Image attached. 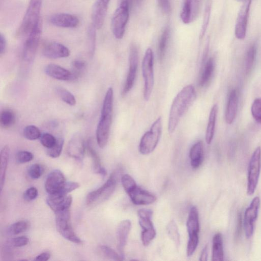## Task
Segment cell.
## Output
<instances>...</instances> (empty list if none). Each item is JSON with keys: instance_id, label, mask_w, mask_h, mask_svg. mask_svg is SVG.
<instances>
[{"instance_id": "obj_1", "label": "cell", "mask_w": 261, "mask_h": 261, "mask_svg": "<svg viewBox=\"0 0 261 261\" xmlns=\"http://www.w3.org/2000/svg\"><path fill=\"white\" fill-rule=\"evenodd\" d=\"M196 97L193 85H187L179 93L173 100L169 115L168 131L169 133L175 131L180 121Z\"/></svg>"}, {"instance_id": "obj_2", "label": "cell", "mask_w": 261, "mask_h": 261, "mask_svg": "<svg viewBox=\"0 0 261 261\" xmlns=\"http://www.w3.org/2000/svg\"><path fill=\"white\" fill-rule=\"evenodd\" d=\"M113 90L110 88L104 98L101 118L98 123L96 138L98 145L101 149L105 148L108 142L112 122L113 110Z\"/></svg>"}, {"instance_id": "obj_3", "label": "cell", "mask_w": 261, "mask_h": 261, "mask_svg": "<svg viewBox=\"0 0 261 261\" xmlns=\"http://www.w3.org/2000/svg\"><path fill=\"white\" fill-rule=\"evenodd\" d=\"M131 0H119L111 21V29L115 38L123 39L128 23Z\"/></svg>"}, {"instance_id": "obj_4", "label": "cell", "mask_w": 261, "mask_h": 261, "mask_svg": "<svg viewBox=\"0 0 261 261\" xmlns=\"http://www.w3.org/2000/svg\"><path fill=\"white\" fill-rule=\"evenodd\" d=\"M43 0H30L22 22L17 30L19 36H26L41 20V11Z\"/></svg>"}, {"instance_id": "obj_5", "label": "cell", "mask_w": 261, "mask_h": 261, "mask_svg": "<svg viewBox=\"0 0 261 261\" xmlns=\"http://www.w3.org/2000/svg\"><path fill=\"white\" fill-rule=\"evenodd\" d=\"M189 239L187 255L190 257L195 253L199 243L200 221L198 209L194 206L190 209L186 223Z\"/></svg>"}, {"instance_id": "obj_6", "label": "cell", "mask_w": 261, "mask_h": 261, "mask_svg": "<svg viewBox=\"0 0 261 261\" xmlns=\"http://www.w3.org/2000/svg\"><path fill=\"white\" fill-rule=\"evenodd\" d=\"M162 117L157 119L150 131L142 137L139 146V151L144 155L152 153L157 146L162 134Z\"/></svg>"}, {"instance_id": "obj_7", "label": "cell", "mask_w": 261, "mask_h": 261, "mask_svg": "<svg viewBox=\"0 0 261 261\" xmlns=\"http://www.w3.org/2000/svg\"><path fill=\"white\" fill-rule=\"evenodd\" d=\"M55 214L56 228L60 235L69 241L76 244L81 243L82 241L72 227L70 208L56 212Z\"/></svg>"}, {"instance_id": "obj_8", "label": "cell", "mask_w": 261, "mask_h": 261, "mask_svg": "<svg viewBox=\"0 0 261 261\" xmlns=\"http://www.w3.org/2000/svg\"><path fill=\"white\" fill-rule=\"evenodd\" d=\"M116 186V173H113L105 184L87 196L86 204L89 206H95L106 201L113 194Z\"/></svg>"}, {"instance_id": "obj_9", "label": "cell", "mask_w": 261, "mask_h": 261, "mask_svg": "<svg viewBox=\"0 0 261 261\" xmlns=\"http://www.w3.org/2000/svg\"><path fill=\"white\" fill-rule=\"evenodd\" d=\"M42 33V20L35 26L28 35L25 42L23 51V60L27 62H32L36 57L40 42Z\"/></svg>"}, {"instance_id": "obj_10", "label": "cell", "mask_w": 261, "mask_h": 261, "mask_svg": "<svg viewBox=\"0 0 261 261\" xmlns=\"http://www.w3.org/2000/svg\"><path fill=\"white\" fill-rule=\"evenodd\" d=\"M142 70L145 82L144 97L146 101H149L154 84V54L151 48H148L146 52L142 63Z\"/></svg>"}, {"instance_id": "obj_11", "label": "cell", "mask_w": 261, "mask_h": 261, "mask_svg": "<svg viewBox=\"0 0 261 261\" xmlns=\"http://www.w3.org/2000/svg\"><path fill=\"white\" fill-rule=\"evenodd\" d=\"M261 170V148L258 147L254 152L250 161L247 193L253 195L257 189Z\"/></svg>"}, {"instance_id": "obj_12", "label": "cell", "mask_w": 261, "mask_h": 261, "mask_svg": "<svg viewBox=\"0 0 261 261\" xmlns=\"http://www.w3.org/2000/svg\"><path fill=\"white\" fill-rule=\"evenodd\" d=\"M139 223L142 229V241L144 246L147 247L153 241L156 236L152 218L153 212L150 209H142L138 211Z\"/></svg>"}, {"instance_id": "obj_13", "label": "cell", "mask_w": 261, "mask_h": 261, "mask_svg": "<svg viewBox=\"0 0 261 261\" xmlns=\"http://www.w3.org/2000/svg\"><path fill=\"white\" fill-rule=\"evenodd\" d=\"M138 65V51L136 46L132 45L130 49L129 70L123 88L122 95L126 96L133 88L135 82Z\"/></svg>"}, {"instance_id": "obj_14", "label": "cell", "mask_w": 261, "mask_h": 261, "mask_svg": "<svg viewBox=\"0 0 261 261\" xmlns=\"http://www.w3.org/2000/svg\"><path fill=\"white\" fill-rule=\"evenodd\" d=\"M260 207V199L258 197L254 198L250 205L247 209L244 218V228L248 238L253 235L255 225Z\"/></svg>"}, {"instance_id": "obj_15", "label": "cell", "mask_w": 261, "mask_h": 261, "mask_svg": "<svg viewBox=\"0 0 261 261\" xmlns=\"http://www.w3.org/2000/svg\"><path fill=\"white\" fill-rule=\"evenodd\" d=\"M251 4L252 0H247L239 12L235 30V36L238 40L246 38Z\"/></svg>"}, {"instance_id": "obj_16", "label": "cell", "mask_w": 261, "mask_h": 261, "mask_svg": "<svg viewBox=\"0 0 261 261\" xmlns=\"http://www.w3.org/2000/svg\"><path fill=\"white\" fill-rule=\"evenodd\" d=\"M201 0H184L180 17L185 24L193 23L198 17Z\"/></svg>"}, {"instance_id": "obj_17", "label": "cell", "mask_w": 261, "mask_h": 261, "mask_svg": "<svg viewBox=\"0 0 261 261\" xmlns=\"http://www.w3.org/2000/svg\"><path fill=\"white\" fill-rule=\"evenodd\" d=\"M63 173L59 170H54L49 174L45 182V189L49 195L59 192L66 183Z\"/></svg>"}, {"instance_id": "obj_18", "label": "cell", "mask_w": 261, "mask_h": 261, "mask_svg": "<svg viewBox=\"0 0 261 261\" xmlns=\"http://www.w3.org/2000/svg\"><path fill=\"white\" fill-rule=\"evenodd\" d=\"M132 228V223L129 220H124L118 224L116 231L117 250L120 255L124 259L125 248Z\"/></svg>"}, {"instance_id": "obj_19", "label": "cell", "mask_w": 261, "mask_h": 261, "mask_svg": "<svg viewBox=\"0 0 261 261\" xmlns=\"http://www.w3.org/2000/svg\"><path fill=\"white\" fill-rule=\"evenodd\" d=\"M110 0H97L92 11L93 25L100 29L106 18Z\"/></svg>"}, {"instance_id": "obj_20", "label": "cell", "mask_w": 261, "mask_h": 261, "mask_svg": "<svg viewBox=\"0 0 261 261\" xmlns=\"http://www.w3.org/2000/svg\"><path fill=\"white\" fill-rule=\"evenodd\" d=\"M43 54L50 59L63 58L70 55V51L61 44L51 42L45 46L43 50Z\"/></svg>"}, {"instance_id": "obj_21", "label": "cell", "mask_w": 261, "mask_h": 261, "mask_svg": "<svg viewBox=\"0 0 261 261\" xmlns=\"http://www.w3.org/2000/svg\"><path fill=\"white\" fill-rule=\"evenodd\" d=\"M73 199L70 196H64L60 193L49 195L47 203L55 213L70 208Z\"/></svg>"}, {"instance_id": "obj_22", "label": "cell", "mask_w": 261, "mask_h": 261, "mask_svg": "<svg viewBox=\"0 0 261 261\" xmlns=\"http://www.w3.org/2000/svg\"><path fill=\"white\" fill-rule=\"evenodd\" d=\"M49 22L55 26L65 28H74L79 24V20L76 16L64 13L51 15Z\"/></svg>"}, {"instance_id": "obj_23", "label": "cell", "mask_w": 261, "mask_h": 261, "mask_svg": "<svg viewBox=\"0 0 261 261\" xmlns=\"http://www.w3.org/2000/svg\"><path fill=\"white\" fill-rule=\"evenodd\" d=\"M132 203L139 206L151 205L155 202L156 197L137 185L127 194Z\"/></svg>"}, {"instance_id": "obj_24", "label": "cell", "mask_w": 261, "mask_h": 261, "mask_svg": "<svg viewBox=\"0 0 261 261\" xmlns=\"http://www.w3.org/2000/svg\"><path fill=\"white\" fill-rule=\"evenodd\" d=\"M86 148L82 137L80 134H76L69 142L67 152L72 158L81 161L84 157Z\"/></svg>"}, {"instance_id": "obj_25", "label": "cell", "mask_w": 261, "mask_h": 261, "mask_svg": "<svg viewBox=\"0 0 261 261\" xmlns=\"http://www.w3.org/2000/svg\"><path fill=\"white\" fill-rule=\"evenodd\" d=\"M46 74L49 77L61 81L74 80L72 72L55 64L48 65L45 69Z\"/></svg>"}, {"instance_id": "obj_26", "label": "cell", "mask_w": 261, "mask_h": 261, "mask_svg": "<svg viewBox=\"0 0 261 261\" xmlns=\"http://www.w3.org/2000/svg\"><path fill=\"white\" fill-rule=\"evenodd\" d=\"M238 98L236 90L231 92L228 99L227 109H226L225 119L228 124L233 123L237 112Z\"/></svg>"}, {"instance_id": "obj_27", "label": "cell", "mask_w": 261, "mask_h": 261, "mask_svg": "<svg viewBox=\"0 0 261 261\" xmlns=\"http://www.w3.org/2000/svg\"><path fill=\"white\" fill-rule=\"evenodd\" d=\"M189 158L191 167L194 169L200 167L204 160V146L202 142H197L191 148Z\"/></svg>"}, {"instance_id": "obj_28", "label": "cell", "mask_w": 261, "mask_h": 261, "mask_svg": "<svg viewBox=\"0 0 261 261\" xmlns=\"http://www.w3.org/2000/svg\"><path fill=\"white\" fill-rule=\"evenodd\" d=\"M10 156V148L4 146L1 152V165H0V191L3 190L6 179V172Z\"/></svg>"}, {"instance_id": "obj_29", "label": "cell", "mask_w": 261, "mask_h": 261, "mask_svg": "<svg viewBox=\"0 0 261 261\" xmlns=\"http://www.w3.org/2000/svg\"><path fill=\"white\" fill-rule=\"evenodd\" d=\"M218 112V106L214 105L210 111L206 133V141L208 145H210L214 137L216 118Z\"/></svg>"}, {"instance_id": "obj_30", "label": "cell", "mask_w": 261, "mask_h": 261, "mask_svg": "<svg viewBox=\"0 0 261 261\" xmlns=\"http://www.w3.org/2000/svg\"><path fill=\"white\" fill-rule=\"evenodd\" d=\"M213 261H222L224 260L223 238L222 234L216 233L213 238L212 257Z\"/></svg>"}, {"instance_id": "obj_31", "label": "cell", "mask_w": 261, "mask_h": 261, "mask_svg": "<svg viewBox=\"0 0 261 261\" xmlns=\"http://www.w3.org/2000/svg\"><path fill=\"white\" fill-rule=\"evenodd\" d=\"M215 67L213 58H210L206 63L200 80V85L201 87L206 86L212 78Z\"/></svg>"}, {"instance_id": "obj_32", "label": "cell", "mask_w": 261, "mask_h": 261, "mask_svg": "<svg viewBox=\"0 0 261 261\" xmlns=\"http://www.w3.org/2000/svg\"><path fill=\"white\" fill-rule=\"evenodd\" d=\"M86 148L91 156L95 171L100 174L102 176L105 177L107 175V171L105 168L101 165L100 157L96 150L91 146L89 142L86 144Z\"/></svg>"}, {"instance_id": "obj_33", "label": "cell", "mask_w": 261, "mask_h": 261, "mask_svg": "<svg viewBox=\"0 0 261 261\" xmlns=\"http://www.w3.org/2000/svg\"><path fill=\"white\" fill-rule=\"evenodd\" d=\"M170 29L166 27L163 30L159 40L158 54L159 60L162 62L165 57L169 39Z\"/></svg>"}, {"instance_id": "obj_34", "label": "cell", "mask_w": 261, "mask_h": 261, "mask_svg": "<svg viewBox=\"0 0 261 261\" xmlns=\"http://www.w3.org/2000/svg\"><path fill=\"white\" fill-rule=\"evenodd\" d=\"M15 122V116L10 109L3 110L0 115V124L2 128L8 129L12 126Z\"/></svg>"}, {"instance_id": "obj_35", "label": "cell", "mask_w": 261, "mask_h": 261, "mask_svg": "<svg viewBox=\"0 0 261 261\" xmlns=\"http://www.w3.org/2000/svg\"><path fill=\"white\" fill-rule=\"evenodd\" d=\"M168 235L172 241L175 243L178 249L180 246V235L177 223L174 220H171L167 226Z\"/></svg>"}, {"instance_id": "obj_36", "label": "cell", "mask_w": 261, "mask_h": 261, "mask_svg": "<svg viewBox=\"0 0 261 261\" xmlns=\"http://www.w3.org/2000/svg\"><path fill=\"white\" fill-rule=\"evenodd\" d=\"M55 93L58 97L67 105L74 106L77 101L75 96L66 89L58 87L55 90Z\"/></svg>"}, {"instance_id": "obj_37", "label": "cell", "mask_w": 261, "mask_h": 261, "mask_svg": "<svg viewBox=\"0 0 261 261\" xmlns=\"http://www.w3.org/2000/svg\"><path fill=\"white\" fill-rule=\"evenodd\" d=\"M23 135L28 140L36 141L40 138L42 134L39 128L34 125H29L24 128Z\"/></svg>"}, {"instance_id": "obj_38", "label": "cell", "mask_w": 261, "mask_h": 261, "mask_svg": "<svg viewBox=\"0 0 261 261\" xmlns=\"http://www.w3.org/2000/svg\"><path fill=\"white\" fill-rule=\"evenodd\" d=\"M64 142V139L62 137L57 139L55 145L53 147L48 149V155L52 158H58L62 153Z\"/></svg>"}, {"instance_id": "obj_39", "label": "cell", "mask_w": 261, "mask_h": 261, "mask_svg": "<svg viewBox=\"0 0 261 261\" xmlns=\"http://www.w3.org/2000/svg\"><path fill=\"white\" fill-rule=\"evenodd\" d=\"M28 223L26 221H17L10 226L8 233L11 235H16L25 232L28 228Z\"/></svg>"}, {"instance_id": "obj_40", "label": "cell", "mask_w": 261, "mask_h": 261, "mask_svg": "<svg viewBox=\"0 0 261 261\" xmlns=\"http://www.w3.org/2000/svg\"><path fill=\"white\" fill-rule=\"evenodd\" d=\"M257 49L255 45H252L249 49L246 61V71L248 73L251 71L256 56Z\"/></svg>"}, {"instance_id": "obj_41", "label": "cell", "mask_w": 261, "mask_h": 261, "mask_svg": "<svg viewBox=\"0 0 261 261\" xmlns=\"http://www.w3.org/2000/svg\"><path fill=\"white\" fill-rule=\"evenodd\" d=\"M100 249L103 255L108 259L115 261L124 260L120 254H118L114 250L108 246H102L100 247Z\"/></svg>"}, {"instance_id": "obj_42", "label": "cell", "mask_w": 261, "mask_h": 261, "mask_svg": "<svg viewBox=\"0 0 261 261\" xmlns=\"http://www.w3.org/2000/svg\"><path fill=\"white\" fill-rule=\"evenodd\" d=\"M251 112L257 122L261 124V98H258L254 101Z\"/></svg>"}, {"instance_id": "obj_43", "label": "cell", "mask_w": 261, "mask_h": 261, "mask_svg": "<svg viewBox=\"0 0 261 261\" xmlns=\"http://www.w3.org/2000/svg\"><path fill=\"white\" fill-rule=\"evenodd\" d=\"M42 145L47 149L53 147L57 142V138L49 133H44L40 137Z\"/></svg>"}, {"instance_id": "obj_44", "label": "cell", "mask_w": 261, "mask_h": 261, "mask_svg": "<svg viewBox=\"0 0 261 261\" xmlns=\"http://www.w3.org/2000/svg\"><path fill=\"white\" fill-rule=\"evenodd\" d=\"M211 14V7L209 5L207 6L205 9L203 22L200 31V39H202L205 36V34L209 23Z\"/></svg>"}, {"instance_id": "obj_45", "label": "cell", "mask_w": 261, "mask_h": 261, "mask_svg": "<svg viewBox=\"0 0 261 261\" xmlns=\"http://www.w3.org/2000/svg\"><path fill=\"white\" fill-rule=\"evenodd\" d=\"M44 171V168L41 164H34L29 168L28 174L31 178L36 180L42 176Z\"/></svg>"}, {"instance_id": "obj_46", "label": "cell", "mask_w": 261, "mask_h": 261, "mask_svg": "<svg viewBox=\"0 0 261 261\" xmlns=\"http://www.w3.org/2000/svg\"><path fill=\"white\" fill-rule=\"evenodd\" d=\"M72 66L73 72H72L74 80H76L85 70L86 66V63L81 60H75L73 62Z\"/></svg>"}, {"instance_id": "obj_47", "label": "cell", "mask_w": 261, "mask_h": 261, "mask_svg": "<svg viewBox=\"0 0 261 261\" xmlns=\"http://www.w3.org/2000/svg\"><path fill=\"white\" fill-rule=\"evenodd\" d=\"M121 182L127 194L137 185L134 179L127 174L121 177Z\"/></svg>"}, {"instance_id": "obj_48", "label": "cell", "mask_w": 261, "mask_h": 261, "mask_svg": "<svg viewBox=\"0 0 261 261\" xmlns=\"http://www.w3.org/2000/svg\"><path fill=\"white\" fill-rule=\"evenodd\" d=\"M96 28L92 25L89 30V41L90 45V53L91 56H93L96 45Z\"/></svg>"}, {"instance_id": "obj_49", "label": "cell", "mask_w": 261, "mask_h": 261, "mask_svg": "<svg viewBox=\"0 0 261 261\" xmlns=\"http://www.w3.org/2000/svg\"><path fill=\"white\" fill-rule=\"evenodd\" d=\"M29 239L25 236L16 237L8 242L9 246L13 248H21L28 245Z\"/></svg>"}, {"instance_id": "obj_50", "label": "cell", "mask_w": 261, "mask_h": 261, "mask_svg": "<svg viewBox=\"0 0 261 261\" xmlns=\"http://www.w3.org/2000/svg\"><path fill=\"white\" fill-rule=\"evenodd\" d=\"M34 158L33 155L28 151H20L16 155L17 161L20 163H26L31 161Z\"/></svg>"}, {"instance_id": "obj_51", "label": "cell", "mask_w": 261, "mask_h": 261, "mask_svg": "<svg viewBox=\"0 0 261 261\" xmlns=\"http://www.w3.org/2000/svg\"><path fill=\"white\" fill-rule=\"evenodd\" d=\"M79 187V184L77 182H66L63 188L58 193L64 196H67L69 193L78 189Z\"/></svg>"}, {"instance_id": "obj_52", "label": "cell", "mask_w": 261, "mask_h": 261, "mask_svg": "<svg viewBox=\"0 0 261 261\" xmlns=\"http://www.w3.org/2000/svg\"><path fill=\"white\" fill-rule=\"evenodd\" d=\"M38 196V190L36 187L28 188L24 194V198L28 201L36 200Z\"/></svg>"}, {"instance_id": "obj_53", "label": "cell", "mask_w": 261, "mask_h": 261, "mask_svg": "<svg viewBox=\"0 0 261 261\" xmlns=\"http://www.w3.org/2000/svg\"><path fill=\"white\" fill-rule=\"evenodd\" d=\"M158 1L161 10L164 13H168L171 9L170 0H158Z\"/></svg>"}, {"instance_id": "obj_54", "label": "cell", "mask_w": 261, "mask_h": 261, "mask_svg": "<svg viewBox=\"0 0 261 261\" xmlns=\"http://www.w3.org/2000/svg\"><path fill=\"white\" fill-rule=\"evenodd\" d=\"M6 48V40L5 37L1 33L0 35V55H2Z\"/></svg>"}, {"instance_id": "obj_55", "label": "cell", "mask_w": 261, "mask_h": 261, "mask_svg": "<svg viewBox=\"0 0 261 261\" xmlns=\"http://www.w3.org/2000/svg\"><path fill=\"white\" fill-rule=\"evenodd\" d=\"M51 257V255L48 252L43 253L38 256L35 261H48Z\"/></svg>"}, {"instance_id": "obj_56", "label": "cell", "mask_w": 261, "mask_h": 261, "mask_svg": "<svg viewBox=\"0 0 261 261\" xmlns=\"http://www.w3.org/2000/svg\"><path fill=\"white\" fill-rule=\"evenodd\" d=\"M208 246H206L203 249L201 256H200V261H206L208 260Z\"/></svg>"}, {"instance_id": "obj_57", "label": "cell", "mask_w": 261, "mask_h": 261, "mask_svg": "<svg viewBox=\"0 0 261 261\" xmlns=\"http://www.w3.org/2000/svg\"><path fill=\"white\" fill-rule=\"evenodd\" d=\"M136 1L138 3H140L143 1V0H136Z\"/></svg>"}]
</instances>
